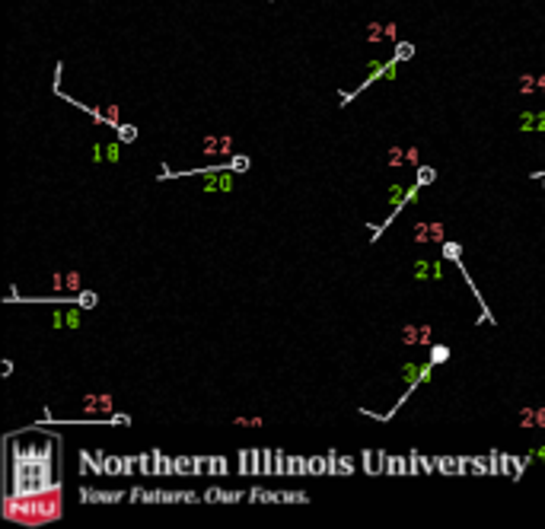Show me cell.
I'll return each mask as SVG.
<instances>
[{"label":"cell","instance_id":"cell-1","mask_svg":"<svg viewBox=\"0 0 545 529\" xmlns=\"http://www.w3.org/2000/svg\"><path fill=\"white\" fill-rule=\"evenodd\" d=\"M10 497H32V494H45L51 484V440H39V443H13L10 449Z\"/></svg>","mask_w":545,"mask_h":529},{"label":"cell","instance_id":"cell-2","mask_svg":"<svg viewBox=\"0 0 545 529\" xmlns=\"http://www.w3.org/2000/svg\"><path fill=\"white\" fill-rule=\"evenodd\" d=\"M106 472H109V475H115V472H125V459H115V456H109V459H106Z\"/></svg>","mask_w":545,"mask_h":529},{"label":"cell","instance_id":"cell-3","mask_svg":"<svg viewBox=\"0 0 545 529\" xmlns=\"http://www.w3.org/2000/svg\"><path fill=\"white\" fill-rule=\"evenodd\" d=\"M118 137H121L125 144H131L134 137H137V128H131V125H118Z\"/></svg>","mask_w":545,"mask_h":529},{"label":"cell","instance_id":"cell-4","mask_svg":"<svg viewBox=\"0 0 545 529\" xmlns=\"http://www.w3.org/2000/svg\"><path fill=\"white\" fill-rule=\"evenodd\" d=\"M437 179V172L430 169V166H421L418 169V185H427V182H434Z\"/></svg>","mask_w":545,"mask_h":529},{"label":"cell","instance_id":"cell-5","mask_svg":"<svg viewBox=\"0 0 545 529\" xmlns=\"http://www.w3.org/2000/svg\"><path fill=\"white\" fill-rule=\"evenodd\" d=\"M443 255H446V258H453V262H459L462 249H459V246H456V242H443Z\"/></svg>","mask_w":545,"mask_h":529},{"label":"cell","instance_id":"cell-6","mask_svg":"<svg viewBox=\"0 0 545 529\" xmlns=\"http://www.w3.org/2000/svg\"><path fill=\"white\" fill-rule=\"evenodd\" d=\"M77 303H80L83 309H93V306H96V293H80V297H77Z\"/></svg>","mask_w":545,"mask_h":529},{"label":"cell","instance_id":"cell-7","mask_svg":"<svg viewBox=\"0 0 545 529\" xmlns=\"http://www.w3.org/2000/svg\"><path fill=\"white\" fill-rule=\"evenodd\" d=\"M230 169L246 172V169H249V157H233V160H230Z\"/></svg>","mask_w":545,"mask_h":529},{"label":"cell","instance_id":"cell-8","mask_svg":"<svg viewBox=\"0 0 545 529\" xmlns=\"http://www.w3.org/2000/svg\"><path fill=\"white\" fill-rule=\"evenodd\" d=\"M325 465H328V459H325V462H322V459H309V472H313V475H319V472H328Z\"/></svg>","mask_w":545,"mask_h":529},{"label":"cell","instance_id":"cell-9","mask_svg":"<svg viewBox=\"0 0 545 529\" xmlns=\"http://www.w3.org/2000/svg\"><path fill=\"white\" fill-rule=\"evenodd\" d=\"M446 357H449V351H446V348H434V351H430V360H434V363L446 360Z\"/></svg>","mask_w":545,"mask_h":529},{"label":"cell","instance_id":"cell-10","mask_svg":"<svg viewBox=\"0 0 545 529\" xmlns=\"http://www.w3.org/2000/svg\"><path fill=\"white\" fill-rule=\"evenodd\" d=\"M411 55H414L411 45H399V51H395V58H399V61H402V58H411Z\"/></svg>","mask_w":545,"mask_h":529}]
</instances>
